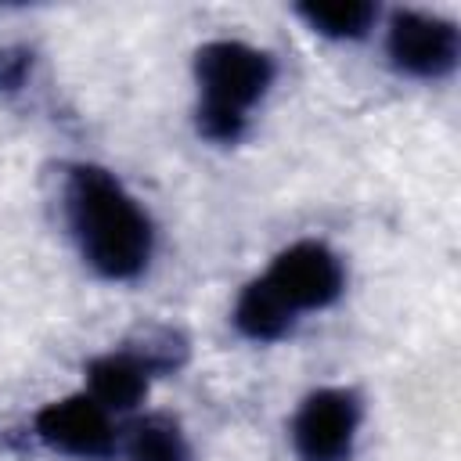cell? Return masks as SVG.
<instances>
[{
    "instance_id": "obj_9",
    "label": "cell",
    "mask_w": 461,
    "mask_h": 461,
    "mask_svg": "<svg viewBox=\"0 0 461 461\" xmlns=\"http://www.w3.org/2000/svg\"><path fill=\"white\" fill-rule=\"evenodd\" d=\"M126 454H130V461H191L184 432L176 429V421H169L162 414H151L133 425Z\"/></svg>"
},
{
    "instance_id": "obj_7",
    "label": "cell",
    "mask_w": 461,
    "mask_h": 461,
    "mask_svg": "<svg viewBox=\"0 0 461 461\" xmlns=\"http://www.w3.org/2000/svg\"><path fill=\"white\" fill-rule=\"evenodd\" d=\"M148 371H155L148 364V357L137 353H108L97 357L86 371L90 378V393L104 411H130L144 389H148Z\"/></svg>"
},
{
    "instance_id": "obj_6",
    "label": "cell",
    "mask_w": 461,
    "mask_h": 461,
    "mask_svg": "<svg viewBox=\"0 0 461 461\" xmlns=\"http://www.w3.org/2000/svg\"><path fill=\"white\" fill-rule=\"evenodd\" d=\"M36 436L61 454L72 457H108L112 454V421L108 411L94 396H68L47 403L36 414Z\"/></svg>"
},
{
    "instance_id": "obj_11",
    "label": "cell",
    "mask_w": 461,
    "mask_h": 461,
    "mask_svg": "<svg viewBox=\"0 0 461 461\" xmlns=\"http://www.w3.org/2000/svg\"><path fill=\"white\" fill-rule=\"evenodd\" d=\"M29 68H32V54L25 47H0V90L4 94L18 90L29 76Z\"/></svg>"
},
{
    "instance_id": "obj_1",
    "label": "cell",
    "mask_w": 461,
    "mask_h": 461,
    "mask_svg": "<svg viewBox=\"0 0 461 461\" xmlns=\"http://www.w3.org/2000/svg\"><path fill=\"white\" fill-rule=\"evenodd\" d=\"M68 223L83 259L112 281L137 277L151 256V223L126 187L101 166H76L68 173Z\"/></svg>"
},
{
    "instance_id": "obj_5",
    "label": "cell",
    "mask_w": 461,
    "mask_h": 461,
    "mask_svg": "<svg viewBox=\"0 0 461 461\" xmlns=\"http://www.w3.org/2000/svg\"><path fill=\"white\" fill-rule=\"evenodd\" d=\"M263 277L285 295V303L295 313L321 310V306L335 303L342 292V263L321 241H299V245L285 249Z\"/></svg>"
},
{
    "instance_id": "obj_4",
    "label": "cell",
    "mask_w": 461,
    "mask_h": 461,
    "mask_svg": "<svg viewBox=\"0 0 461 461\" xmlns=\"http://www.w3.org/2000/svg\"><path fill=\"white\" fill-rule=\"evenodd\" d=\"M389 58L400 72L436 79L457 65V29L436 14L400 11L389 22Z\"/></svg>"
},
{
    "instance_id": "obj_10",
    "label": "cell",
    "mask_w": 461,
    "mask_h": 461,
    "mask_svg": "<svg viewBox=\"0 0 461 461\" xmlns=\"http://www.w3.org/2000/svg\"><path fill=\"white\" fill-rule=\"evenodd\" d=\"M299 18H306V25L321 36L331 40H357L371 29L375 22V4H303L295 7Z\"/></svg>"
},
{
    "instance_id": "obj_8",
    "label": "cell",
    "mask_w": 461,
    "mask_h": 461,
    "mask_svg": "<svg viewBox=\"0 0 461 461\" xmlns=\"http://www.w3.org/2000/svg\"><path fill=\"white\" fill-rule=\"evenodd\" d=\"M295 321V310L285 303V295L267 281H252L245 285V292L238 295L234 303V324L245 339L252 342H270V339H281Z\"/></svg>"
},
{
    "instance_id": "obj_2",
    "label": "cell",
    "mask_w": 461,
    "mask_h": 461,
    "mask_svg": "<svg viewBox=\"0 0 461 461\" xmlns=\"http://www.w3.org/2000/svg\"><path fill=\"white\" fill-rule=\"evenodd\" d=\"M194 76L202 86V108H198V130L209 140H238L245 130V112L267 94L274 79V65L263 50L238 43V40H216L205 43L194 58Z\"/></svg>"
},
{
    "instance_id": "obj_3",
    "label": "cell",
    "mask_w": 461,
    "mask_h": 461,
    "mask_svg": "<svg viewBox=\"0 0 461 461\" xmlns=\"http://www.w3.org/2000/svg\"><path fill=\"white\" fill-rule=\"evenodd\" d=\"M357 396L346 389H317L303 400L292 421L299 461H346L357 436Z\"/></svg>"
}]
</instances>
